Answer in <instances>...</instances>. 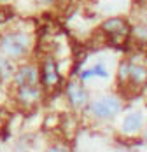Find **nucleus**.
I'll list each match as a JSON object with an SVG mask.
<instances>
[{
  "label": "nucleus",
  "mask_w": 147,
  "mask_h": 152,
  "mask_svg": "<svg viewBox=\"0 0 147 152\" xmlns=\"http://www.w3.org/2000/svg\"><path fill=\"white\" fill-rule=\"evenodd\" d=\"M68 98H70V102H72V105L75 107H82L86 103V100H88V96H86V91L79 86V84H70L68 86Z\"/></svg>",
  "instance_id": "nucleus-7"
},
{
  "label": "nucleus",
  "mask_w": 147,
  "mask_h": 152,
  "mask_svg": "<svg viewBox=\"0 0 147 152\" xmlns=\"http://www.w3.org/2000/svg\"><path fill=\"white\" fill-rule=\"evenodd\" d=\"M118 152H126V151H118Z\"/></svg>",
  "instance_id": "nucleus-13"
},
{
  "label": "nucleus",
  "mask_w": 147,
  "mask_h": 152,
  "mask_svg": "<svg viewBox=\"0 0 147 152\" xmlns=\"http://www.w3.org/2000/svg\"><path fill=\"white\" fill-rule=\"evenodd\" d=\"M103 30L107 31V33H110L114 39H123L128 33V26H126V23L123 19L114 18V19H109V21L103 23Z\"/></svg>",
  "instance_id": "nucleus-3"
},
{
  "label": "nucleus",
  "mask_w": 147,
  "mask_h": 152,
  "mask_svg": "<svg viewBox=\"0 0 147 152\" xmlns=\"http://www.w3.org/2000/svg\"><path fill=\"white\" fill-rule=\"evenodd\" d=\"M91 112L100 117V119H107V117H112L116 115L119 110H121V103H119L118 98H112V96H105V98H100L96 102L91 103Z\"/></svg>",
  "instance_id": "nucleus-2"
},
{
  "label": "nucleus",
  "mask_w": 147,
  "mask_h": 152,
  "mask_svg": "<svg viewBox=\"0 0 147 152\" xmlns=\"http://www.w3.org/2000/svg\"><path fill=\"white\" fill-rule=\"evenodd\" d=\"M93 75H98V77H109V74H107V70H105V66L103 65H96V66H93L91 70H86V72H82L81 74V77L82 79H89V77H93Z\"/></svg>",
  "instance_id": "nucleus-9"
},
{
  "label": "nucleus",
  "mask_w": 147,
  "mask_h": 152,
  "mask_svg": "<svg viewBox=\"0 0 147 152\" xmlns=\"http://www.w3.org/2000/svg\"><path fill=\"white\" fill-rule=\"evenodd\" d=\"M42 80H44L46 86H54L60 80L58 70H56V65L53 60H47L44 63V70H42Z\"/></svg>",
  "instance_id": "nucleus-5"
},
{
  "label": "nucleus",
  "mask_w": 147,
  "mask_h": 152,
  "mask_svg": "<svg viewBox=\"0 0 147 152\" xmlns=\"http://www.w3.org/2000/svg\"><path fill=\"white\" fill-rule=\"evenodd\" d=\"M30 46V39L25 33H9L2 39L0 47L4 53L11 54V56H21Z\"/></svg>",
  "instance_id": "nucleus-1"
},
{
  "label": "nucleus",
  "mask_w": 147,
  "mask_h": 152,
  "mask_svg": "<svg viewBox=\"0 0 147 152\" xmlns=\"http://www.w3.org/2000/svg\"><path fill=\"white\" fill-rule=\"evenodd\" d=\"M142 126V114L140 112H132L124 117L123 121V131L124 133H135Z\"/></svg>",
  "instance_id": "nucleus-6"
},
{
  "label": "nucleus",
  "mask_w": 147,
  "mask_h": 152,
  "mask_svg": "<svg viewBox=\"0 0 147 152\" xmlns=\"http://www.w3.org/2000/svg\"><path fill=\"white\" fill-rule=\"evenodd\" d=\"M16 82L19 88H26V86H35L37 84V70L33 66H23L18 75H16Z\"/></svg>",
  "instance_id": "nucleus-4"
},
{
  "label": "nucleus",
  "mask_w": 147,
  "mask_h": 152,
  "mask_svg": "<svg viewBox=\"0 0 147 152\" xmlns=\"http://www.w3.org/2000/svg\"><path fill=\"white\" fill-rule=\"evenodd\" d=\"M11 74H12V65L7 60H0V75L7 79Z\"/></svg>",
  "instance_id": "nucleus-10"
},
{
  "label": "nucleus",
  "mask_w": 147,
  "mask_h": 152,
  "mask_svg": "<svg viewBox=\"0 0 147 152\" xmlns=\"http://www.w3.org/2000/svg\"><path fill=\"white\" fill-rule=\"evenodd\" d=\"M47 152H68L65 147H53V149H49Z\"/></svg>",
  "instance_id": "nucleus-11"
},
{
  "label": "nucleus",
  "mask_w": 147,
  "mask_h": 152,
  "mask_svg": "<svg viewBox=\"0 0 147 152\" xmlns=\"http://www.w3.org/2000/svg\"><path fill=\"white\" fill-rule=\"evenodd\" d=\"M40 2H44V4H49V2H53V0H40Z\"/></svg>",
  "instance_id": "nucleus-12"
},
{
  "label": "nucleus",
  "mask_w": 147,
  "mask_h": 152,
  "mask_svg": "<svg viewBox=\"0 0 147 152\" xmlns=\"http://www.w3.org/2000/svg\"><path fill=\"white\" fill-rule=\"evenodd\" d=\"M19 98L23 102H35L39 98V89L35 86H26V88H19Z\"/></svg>",
  "instance_id": "nucleus-8"
}]
</instances>
